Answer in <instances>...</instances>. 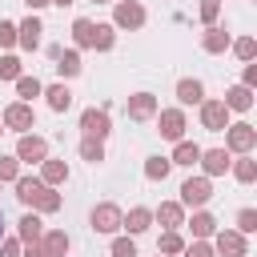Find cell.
<instances>
[{
  "instance_id": "obj_1",
  "label": "cell",
  "mask_w": 257,
  "mask_h": 257,
  "mask_svg": "<svg viewBox=\"0 0 257 257\" xmlns=\"http://www.w3.org/2000/svg\"><path fill=\"white\" fill-rule=\"evenodd\" d=\"M209 197H213V185H209V177H189V181L181 185V205H193V209H201V205H209Z\"/></svg>"
},
{
  "instance_id": "obj_2",
  "label": "cell",
  "mask_w": 257,
  "mask_h": 257,
  "mask_svg": "<svg viewBox=\"0 0 257 257\" xmlns=\"http://www.w3.org/2000/svg\"><path fill=\"white\" fill-rule=\"evenodd\" d=\"M120 209L112 205V201H104V205H96L92 209V217H88V225H92V233H116L120 229Z\"/></svg>"
},
{
  "instance_id": "obj_3",
  "label": "cell",
  "mask_w": 257,
  "mask_h": 257,
  "mask_svg": "<svg viewBox=\"0 0 257 257\" xmlns=\"http://www.w3.org/2000/svg\"><path fill=\"white\" fill-rule=\"evenodd\" d=\"M225 145H229L233 153H253L257 128H253V124H225Z\"/></svg>"
},
{
  "instance_id": "obj_4",
  "label": "cell",
  "mask_w": 257,
  "mask_h": 257,
  "mask_svg": "<svg viewBox=\"0 0 257 257\" xmlns=\"http://www.w3.org/2000/svg\"><path fill=\"white\" fill-rule=\"evenodd\" d=\"M32 124H36V116H32V104H28V100H16V104L4 108V128L24 133V128H32Z\"/></svg>"
},
{
  "instance_id": "obj_5",
  "label": "cell",
  "mask_w": 257,
  "mask_h": 257,
  "mask_svg": "<svg viewBox=\"0 0 257 257\" xmlns=\"http://www.w3.org/2000/svg\"><path fill=\"white\" fill-rule=\"evenodd\" d=\"M201 124H205L209 133H225V124H229L225 100H201Z\"/></svg>"
},
{
  "instance_id": "obj_6",
  "label": "cell",
  "mask_w": 257,
  "mask_h": 257,
  "mask_svg": "<svg viewBox=\"0 0 257 257\" xmlns=\"http://www.w3.org/2000/svg\"><path fill=\"white\" fill-rule=\"evenodd\" d=\"M112 24H120V28H141V24H145V8H141L137 0H116Z\"/></svg>"
},
{
  "instance_id": "obj_7",
  "label": "cell",
  "mask_w": 257,
  "mask_h": 257,
  "mask_svg": "<svg viewBox=\"0 0 257 257\" xmlns=\"http://www.w3.org/2000/svg\"><path fill=\"white\" fill-rule=\"evenodd\" d=\"M80 128H84V137H96V141H104V137L112 133L104 108H84V112H80Z\"/></svg>"
},
{
  "instance_id": "obj_8",
  "label": "cell",
  "mask_w": 257,
  "mask_h": 257,
  "mask_svg": "<svg viewBox=\"0 0 257 257\" xmlns=\"http://www.w3.org/2000/svg\"><path fill=\"white\" fill-rule=\"evenodd\" d=\"M44 157H48V141H44V137H20V141H16V161L40 165Z\"/></svg>"
},
{
  "instance_id": "obj_9",
  "label": "cell",
  "mask_w": 257,
  "mask_h": 257,
  "mask_svg": "<svg viewBox=\"0 0 257 257\" xmlns=\"http://www.w3.org/2000/svg\"><path fill=\"white\" fill-rule=\"evenodd\" d=\"M161 137L165 141H181L185 137V112L181 108H165L161 112Z\"/></svg>"
},
{
  "instance_id": "obj_10",
  "label": "cell",
  "mask_w": 257,
  "mask_h": 257,
  "mask_svg": "<svg viewBox=\"0 0 257 257\" xmlns=\"http://www.w3.org/2000/svg\"><path fill=\"white\" fill-rule=\"evenodd\" d=\"M128 116H133V120H149V116H157V96H153V92H137V96H128Z\"/></svg>"
},
{
  "instance_id": "obj_11",
  "label": "cell",
  "mask_w": 257,
  "mask_h": 257,
  "mask_svg": "<svg viewBox=\"0 0 257 257\" xmlns=\"http://www.w3.org/2000/svg\"><path fill=\"white\" fill-rule=\"evenodd\" d=\"M213 253H221V257H245V233H217Z\"/></svg>"
},
{
  "instance_id": "obj_12",
  "label": "cell",
  "mask_w": 257,
  "mask_h": 257,
  "mask_svg": "<svg viewBox=\"0 0 257 257\" xmlns=\"http://www.w3.org/2000/svg\"><path fill=\"white\" fill-rule=\"evenodd\" d=\"M16 44L28 48V52L40 48V20H36V16H28L24 24H16Z\"/></svg>"
},
{
  "instance_id": "obj_13",
  "label": "cell",
  "mask_w": 257,
  "mask_h": 257,
  "mask_svg": "<svg viewBox=\"0 0 257 257\" xmlns=\"http://www.w3.org/2000/svg\"><path fill=\"white\" fill-rule=\"evenodd\" d=\"M201 169H205V177H221L225 169H229V153L225 149H201Z\"/></svg>"
},
{
  "instance_id": "obj_14",
  "label": "cell",
  "mask_w": 257,
  "mask_h": 257,
  "mask_svg": "<svg viewBox=\"0 0 257 257\" xmlns=\"http://www.w3.org/2000/svg\"><path fill=\"white\" fill-rule=\"evenodd\" d=\"M44 189H48V185L36 181V177H16V197H20V205H36Z\"/></svg>"
},
{
  "instance_id": "obj_15",
  "label": "cell",
  "mask_w": 257,
  "mask_h": 257,
  "mask_svg": "<svg viewBox=\"0 0 257 257\" xmlns=\"http://www.w3.org/2000/svg\"><path fill=\"white\" fill-rule=\"evenodd\" d=\"M225 108H229V112H245V108H253V88L233 84V88L225 92Z\"/></svg>"
},
{
  "instance_id": "obj_16",
  "label": "cell",
  "mask_w": 257,
  "mask_h": 257,
  "mask_svg": "<svg viewBox=\"0 0 257 257\" xmlns=\"http://www.w3.org/2000/svg\"><path fill=\"white\" fill-rule=\"evenodd\" d=\"M177 100H181V104H201V100H205V84H201V80H189V76L177 80Z\"/></svg>"
},
{
  "instance_id": "obj_17",
  "label": "cell",
  "mask_w": 257,
  "mask_h": 257,
  "mask_svg": "<svg viewBox=\"0 0 257 257\" xmlns=\"http://www.w3.org/2000/svg\"><path fill=\"white\" fill-rule=\"evenodd\" d=\"M153 225V209H128V217H120V229H128V233H145Z\"/></svg>"
},
{
  "instance_id": "obj_18",
  "label": "cell",
  "mask_w": 257,
  "mask_h": 257,
  "mask_svg": "<svg viewBox=\"0 0 257 257\" xmlns=\"http://www.w3.org/2000/svg\"><path fill=\"white\" fill-rule=\"evenodd\" d=\"M40 249H44L48 257H64V253H68V233H64V229H52V233H44Z\"/></svg>"
},
{
  "instance_id": "obj_19",
  "label": "cell",
  "mask_w": 257,
  "mask_h": 257,
  "mask_svg": "<svg viewBox=\"0 0 257 257\" xmlns=\"http://www.w3.org/2000/svg\"><path fill=\"white\" fill-rule=\"evenodd\" d=\"M44 96H48V108H52V112H68V104H72V92H68L64 84H48Z\"/></svg>"
},
{
  "instance_id": "obj_20",
  "label": "cell",
  "mask_w": 257,
  "mask_h": 257,
  "mask_svg": "<svg viewBox=\"0 0 257 257\" xmlns=\"http://www.w3.org/2000/svg\"><path fill=\"white\" fill-rule=\"evenodd\" d=\"M197 161H201V145H193V141H177L169 165H197Z\"/></svg>"
},
{
  "instance_id": "obj_21",
  "label": "cell",
  "mask_w": 257,
  "mask_h": 257,
  "mask_svg": "<svg viewBox=\"0 0 257 257\" xmlns=\"http://www.w3.org/2000/svg\"><path fill=\"white\" fill-rule=\"evenodd\" d=\"M161 225H169V229H177V225H185V213H181V205L177 201H161V209L153 213Z\"/></svg>"
},
{
  "instance_id": "obj_22",
  "label": "cell",
  "mask_w": 257,
  "mask_h": 257,
  "mask_svg": "<svg viewBox=\"0 0 257 257\" xmlns=\"http://www.w3.org/2000/svg\"><path fill=\"white\" fill-rule=\"evenodd\" d=\"M40 233H44V221L36 217V213H24L20 217V241L28 245V241H40Z\"/></svg>"
},
{
  "instance_id": "obj_23",
  "label": "cell",
  "mask_w": 257,
  "mask_h": 257,
  "mask_svg": "<svg viewBox=\"0 0 257 257\" xmlns=\"http://www.w3.org/2000/svg\"><path fill=\"white\" fill-rule=\"evenodd\" d=\"M233 177H237L241 185H253V181H257V161H249V153H241V161L233 165Z\"/></svg>"
},
{
  "instance_id": "obj_24",
  "label": "cell",
  "mask_w": 257,
  "mask_h": 257,
  "mask_svg": "<svg viewBox=\"0 0 257 257\" xmlns=\"http://www.w3.org/2000/svg\"><path fill=\"white\" fill-rule=\"evenodd\" d=\"M40 165H44V177H40L44 185H60V181L68 177V165H64V161H48V157H44Z\"/></svg>"
},
{
  "instance_id": "obj_25",
  "label": "cell",
  "mask_w": 257,
  "mask_h": 257,
  "mask_svg": "<svg viewBox=\"0 0 257 257\" xmlns=\"http://www.w3.org/2000/svg\"><path fill=\"white\" fill-rule=\"evenodd\" d=\"M112 40H116V32H112V24H92V48H100V52H108V48H112Z\"/></svg>"
},
{
  "instance_id": "obj_26",
  "label": "cell",
  "mask_w": 257,
  "mask_h": 257,
  "mask_svg": "<svg viewBox=\"0 0 257 257\" xmlns=\"http://www.w3.org/2000/svg\"><path fill=\"white\" fill-rule=\"evenodd\" d=\"M201 44H205V52H225V48H229V32H225V28H209Z\"/></svg>"
},
{
  "instance_id": "obj_27",
  "label": "cell",
  "mask_w": 257,
  "mask_h": 257,
  "mask_svg": "<svg viewBox=\"0 0 257 257\" xmlns=\"http://www.w3.org/2000/svg\"><path fill=\"white\" fill-rule=\"evenodd\" d=\"M80 157H84L88 165H100V161H104V145H100L96 137H84V141H80Z\"/></svg>"
},
{
  "instance_id": "obj_28",
  "label": "cell",
  "mask_w": 257,
  "mask_h": 257,
  "mask_svg": "<svg viewBox=\"0 0 257 257\" xmlns=\"http://www.w3.org/2000/svg\"><path fill=\"white\" fill-rule=\"evenodd\" d=\"M189 229H193V237H213V233H217V221H213L209 213H193Z\"/></svg>"
},
{
  "instance_id": "obj_29",
  "label": "cell",
  "mask_w": 257,
  "mask_h": 257,
  "mask_svg": "<svg viewBox=\"0 0 257 257\" xmlns=\"http://www.w3.org/2000/svg\"><path fill=\"white\" fill-rule=\"evenodd\" d=\"M56 72H60V76H76V72H80V56L60 48V56H56Z\"/></svg>"
},
{
  "instance_id": "obj_30",
  "label": "cell",
  "mask_w": 257,
  "mask_h": 257,
  "mask_svg": "<svg viewBox=\"0 0 257 257\" xmlns=\"http://www.w3.org/2000/svg\"><path fill=\"white\" fill-rule=\"evenodd\" d=\"M145 177L149 181H165L169 177V157H149L145 161Z\"/></svg>"
},
{
  "instance_id": "obj_31",
  "label": "cell",
  "mask_w": 257,
  "mask_h": 257,
  "mask_svg": "<svg viewBox=\"0 0 257 257\" xmlns=\"http://www.w3.org/2000/svg\"><path fill=\"white\" fill-rule=\"evenodd\" d=\"M181 249H185V241H181L177 229H169V233L157 241V253H165V257H173V253H181Z\"/></svg>"
},
{
  "instance_id": "obj_32",
  "label": "cell",
  "mask_w": 257,
  "mask_h": 257,
  "mask_svg": "<svg viewBox=\"0 0 257 257\" xmlns=\"http://www.w3.org/2000/svg\"><path fill=\"white\" fill-rule=\"evenodd\" d=\"M72 40H76L80 48H92V20H84V16H80V20L72 24Z\"/></svg>"
},
{
  "instance_id": "obj_33",
  "label": "cell",
  "mask_w": 257,
  "mask_h": 257,
  "mask_svg": "<svg viewBox=\"0 0 257 257\" xmlns=\"http://www.w3.org/2000/svg\"><path fill=\"white\" fill-rule=\"evenodd\" d=\"M16 92H20L24 100H32V96H40L44 88H40V80H36V76H16Z\"/></svg>"
},
{
  "instance_id": "obj_34",
  "label": "cell",
  "mask_w": 257,
  "mask_h": 257,
  "mask_svg": "<svg viewBox=\"0 0 257 257\" xmlns=\"http://www.w3.org/2000/svg\"><path fill=\"white\" fill-rule=\"evenodd\" d=\"M233 52H237L241 60H253V56H257V40H253V36H241V40L233 44Z\"/></svg>"
},
{
  "instance_id": "obj_35",
  "label": "cell",
  "mask_w": 257,
  "mask_h": 257,
  "mask_svg": "<svg viewBox=\"0 0 257 257\" xmlns=\"http://www.w3.org/2000/svg\"><path fill=\"white\" fill-rule=\"evenodd\" d=\"M36 209H40V213H56V209H60V193L44 189V193H40V201H36Z\"/></svg>"
},
{
  "instance_id": "obj_36",
  "label": "cell",
  "mask_w": 257,
  "mask_h": 257,
  "mask_svg": "<svg viewBox=\"0 0 257 257\" xmlns=\"http://www.w3.org/2000/svg\"><path fill=\"white\" fill-rule=\"evenodd\" d=\"M237 233H257V213L253 209H241L237 213Z\"/></svg>"
},
{
  "instance_id": "obj_37",
  "label": "cell",
  "mask_w": 257,
  "mask_h": 257,
  "mask_svg": "<svg viewBox=\"0 0 257 257\" xmlns=\"http://www.w3.org/2000/svg\"><path fill=\"white\" fill-rule=\"evenodd\" d=\"M20 76V60L16 56H0V80H16Z\"/></svg>"
},
{
  "instance_id": "obj_38",
  "label": "cell",
  "mask_w": 257,
  "mask_h": 257,
  "mask_svg": "<svg viewBox=\"0 0 257 257\" xmlns=\"http://www.w3.org/2000/svg\"><path fill=\"white\" fill-rule=\"evenodd\" d=\"M20 177V161L16 157H0V181H16Z\"/></svg>"
},
{
  "instance_id": "obj_39",
  "label": "cell",
  "mask_w": 257,
  "mask_h": 257,
  "mask_svg": "<svg viewBox=\"0 0 257 257\" xmlns=\"http://www.w3.org/2000/svg\"><path fill=\"white\" fill-rule=\"evenodd\" d=\"M181 253H185V257H213V245H209L205 237H197V241H193L189 249H181Z\"/></svg>"
},
{
  "instance_id": "obj_40",
  "label": "cell",
  "mask_w": 257,
  "mask_h": 257,
  "mask_svg": "<svg viewBox=\"0 0 257 257\" xmlns=\"http://www.w3.org/2000/svg\"><path fill=\"white\" fill-rule=\"evenodd\" d=\"M112 257H137V245H133L128 237H116V241H112Z\"/></svg>"
},
{
  "instance_id": "obj_41",
  "label": "cell",
  "mask_w": 257,
  "mask_h": 257,
  "mask_svg": "<svg viewBox=\"0 0 257 257\" xmlns=\"http://www.w3.org/2000/svg\"><path fill=\"white\" fill-rule=\"evenodd\" d=\"M217 12H221V0H201V20H205V24H213Z\"/></svg>"
},
{
  "instance_id": "obj_42",
  "label": "cell",
  "mask_w": 257,
  "mask_h": 257,
  "mask_svg": "<svg viewBox=\"0 0 257 257\" xmlns=\"http://www.w3.org/2000/svg\"><path fill=\"white\" fill-rule=\"evenodd\" d=\"M0 44H4V48L16 44V24H12V20H0Z\"/></svg>"
},
{
  "instance_id": "obj_43",
  "label": "cell",
  "mask_w": 257,
  "mask_h": 257,
  "mask_svg": "<svg viewBox=\"0 0 257 257\" xmlns=\"http://www.w3.org/2000/svg\"><path fill=\"white\" fill-rule=\"evenodd\" d=\"M0 257H20V241H0Z\"/></svg>"
},
{
  "instance_id": "obj_44",
  "label": "cell",
  "mask_w": 257,
  "mask_h": 257,
  "mask_svg": "<svg viewBox=\"0 0 257 257\" xmlns=\"http://www.w3.org/2000/svg\"><path fill=\"white\" fill-rule=\"evenodd\" d=\"M241 84H245V88H253V84H257V64H249V68H245V76H241Z\"/></svg>"
},
{
  "instance_id": "obj_45",
  "label": "cell",
  "mask_w": 257,
  "mask_h": 257,
  "mask_svg": "<svg viewBox=\"0 0 257 257\" xmlns=\"http://www.w3.org/2000/svg\"><path fill=\"white\" fill-rule=\"evenodd\" d=\"M24 257H48V253L40 249V241H28V249H24Z\"/></svg>"
},
{
  "instance_id": "obj_46",
  "label": "cell",
  "mask_w": 257,
  "mask_h": 257,
  "mask_svg": "<svg viewBox=\"0 0 257 257\" xmlns=\"http://www.w3.org/2000/svg\"><path fill=\"white\" fill-rule=\"evenodd\" d=\"M24 4H28V12H36V8H44L48 0H24Z\"/></svg>"
},
{
  "instance_id": "obj_47",
  "label": "cell",
  "mask_w": 257,
  "mask_h": 257,
  "mask_svg": "<svg viewBox=\"0 0 257 257\" xmlns=\"http://www.w3.org/2000/svg\"><path fill=\"white\" fill-rule=\"evenodd\" d=\"M48 4H60V8H68V4H72V0H48Z\"/></svg>"
},
{
  "instance_id": "obj_48",
  "label": "cell",
  "mask_w": 257,
  "mask_h": 257,
  "mask_svg": "<svg viewBox=\"0 0 257 257\" xmlns=\"http://www.w3.org/2000/svg\"><path fill=\"white\" fill-rule=\"evenodd\" d=\"M0 241H4V209H0Z\"/></svg>"
},
{
  "instance_id": "obj_49",
  "label": "cell",
  "mask_w": 257,
  "mask_h": 257,
  "mask_svg": "<svg viewBox=\"0 0 257 257\" xmlns=\"http://www.w3.org/2000/svg\"><path fill=\"white\" fill-rule=\"evenodd\" d=\"M92 4H112V0H92Z\"/></svg>"
},
{
  "instance_id": "obj_50",
  "label": "cell",
  "mask_w": 257,
  "mask_h": 257,
  "mask_svg": "<svg viewBox=\"0 0 257 257\" xmlns=\"http://www.w3.org/2000/svg\"><path fill=\"white\" fill-rule=\"evenodd\" d=\"M0 185H4V181H0Z\"/></svg>"
},
{
  "instance_id": "obj_51",
  "label": "cell",
  "mask_w": 257,
  "mask_h": 257,
  "mask_svg": "<svg viewBox=\"0 0 257 257\" xmlns=\"http://www.w3.org/2000/svg\"><path fill=\"white\" fill-rule=\"evenodd\" d=\"M0 133H4V128H0Z\"/></svg>"
}]
</instances>
